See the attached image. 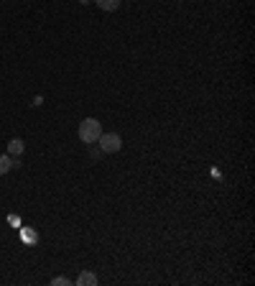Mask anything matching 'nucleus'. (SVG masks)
<instances>
[{"mask_svg": "<svg viewBox=\"0 0 255 286\" xmlns=\"http://www.w3.org/2000/svg\"><path fill=\"white\" fill-rule=\"evenodd\" d=\"M82 143H97V138L102 136V123L97 118H84L79 123V131H77Z\"/></svg>", "mask_w": 255, "mask_h": 286, "instance_id": "nucleus-1", "label": "nucleus"}, {"mask_svg": "<svg viewBox=\"0 0 255 286\" xmlns=\"http://www.w3.org/2000/svg\"><path fill=\"white\" fill-rule=\"evenodd\" d=\"M97 143H100L102 153H117V151L122 148V138H120L117 133H102V136L97 138Z\"/></svg>", "mask_w": 255, "mask_h": 286, "instance_id": "nucleus-2", "label": "nucleus"}, {"mask_svg": "<svg viewBox=\"0 0 255 286\" xmlns=\"http://www.w3.org/2000/svg\"><path fill=\"white\" fill-rule=\"evenodd\" d=\"M77 286H97V273L92 271H82L77 276Z\"/></svg>", "mask_w": 255, "mask_h": 286, "instance_id": "nucleus-3", "label": "nucleus"}, {"mask_svg": "<svg viewBox=\"0 0 255 286\" xmlns=\"http://www.w3.org/2000/svg\"><path fill=\"white\" fill-rule=\"evenodd\" d=\"M13 166H18V163H16V158H13L11 153H3V156H0V177L8 174Z\"/></svg>", "mask_w": 255, "mask_h": 286, "instance_id": "nucleus-4", "label": "nucleus"}, {"mask_svg": "<svg viewBox=\"0 0 255 286\" xmlns=\"http://www.w3.org/2000/svg\"><path fill=\"white\" fill-rule=\"evenodd\" d=\"M23 148H26V146H23V141H21V138H13V141L8 143V153H11L13 158H18V156L23 153Z\"/></svg>", "mask_w": 255, "mask_h": 286, "instance_id": "nucleus-5", "label": "nucleus"}, {"mask_svg": "<svg viewBox=\"0 0 255 286\" xmlns=\"http://www.w3.org/2000/svg\"><path fill=\"white\" fill-rule=\"evenodd\" d=\"M95 3H97V8H102V11H117L120 8V0H95Z\"/></svg>", "mask_w": 255, "mask_h": 286, "instance_id": "nucleus-6", "label": "nucleus"}, {"mask_svg": "<svg viewBox=\"0 0 255 286\" xmlns=\"http://www.w3.org/2000/svg\"><path fill=\"white\" fill-rule=\"evenodd\" d=\"M21 235H23V240H26L28 245H36V243H38V233H36V230H28V227H26Z\"/></svg>", "mask_w": 255, "mask_h": 286, "instance_id": "nucleus-7", "label": "nucleus"}, {"mask_svg": "<svg viewBox=\"0 0 255 286\" xmlns=\"http://www.w3.org/2000/svg\"><path fill=\"white\" fill-rule=\"evenodd\" d=\"M51 286H72V281L67 276H54L51 278Z\"/></svg>", "mask_w": 255, "mask_h": 286, "instance_id": "nucleus-8", "label": "nucleus"}, {"mask_svg": "<svg viewBox=\"0 0 255 286\" xmlns=\"http://www.w3.org/2000/svg\"><path fill=\"white\" fill-rule=\"evenodd\" d=\"M8 220H11V225H13V227H21V220H18V217H16V215H11V217H8Z\"/></svg>", "mask_w": 255, "mask_h": 286, "instance_id": "nucleus-9", "label": "nucleus"}, {"mask_svg": "<svg viewBox=\"0 0 255 286\" xmlns=\"http://www.w3.org/2000/svg\"><path fill=\"white\" fill-rule=\"evenodd\" d=\"M102 156V148H92V158H100Z\"/></svg>", "mask_w": 255, "mask_h": 286, "instance_id": "nucleus-10", "label": "nucleus"}, {"mask_svg": "<svg viewBox=\"0 0 255 286\" xmlns=\"http://www.w3.org/2000/svg\"><path fill=\"white\" fill-rule=\"evenodd\" d=\"M79 3H82V6H87V3H92V0H79Z\"/></svg>", "mask_w": 255, "mask_h": 286, "instance_id": "nucleus-11", "label": "nucleus"}]
</instances>
